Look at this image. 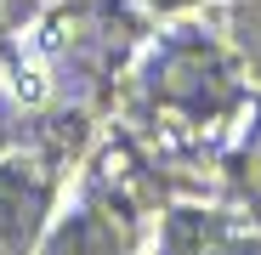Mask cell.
Instances as JSON below:
<instances>
[{
  "instance_id": "obj_1",
  "label": "cell",
  "mask_w": 261,
  "mask_h": 255,
  "mask_svg": "<svg viewBox=\"0 0 261 255\" xmlns=\"http://www.w3.org/2000/svg\"><path fill=\"white\" fill-rule=\"evenodd\" d=\"M165 255H255L244 238H233L222 221H204V216H176L165 233Z\"/></svg>"
},
{
  "instance_id": "obj_3",
  "label": "cell",
  "mask_w": 261,
  "mask_h": 255,
  "mask_svg": "<svg viewBox=\"0 0 261 255\" xmlns=\"http://www.w3.org/2000/svg\"><path fill=\"white\" fill-rule=\"evenodd\" d=\"M46 255H114V238H102L91 221H74V227H63V238Z\"/></svg>"
},
{
  "instance_id": "obj_2",
  "label": "cell",
  "mask_w": 261,
  "mask_h": 255,
  "mask_svg": "<svg viewBox=\"0 0 261 255\" xmlns=\"http://www.w3.org/2000/svg\"><path fill=\"white\" fill-rule=\"evenodd\" d=\"M40 204H46L40 187H23L12 176H0V249H6V255H17L23 238L34 233V210Z\"/></svg>"
}]
</instances>
